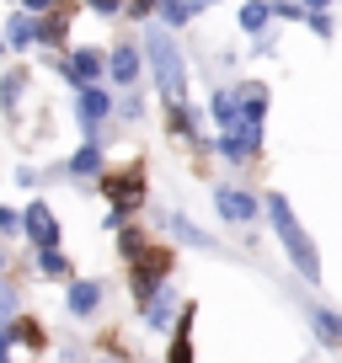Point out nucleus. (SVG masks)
I'll use <instances>...</instances> for the list:
<instances>
[{
	"label": "nucleus",
	"instance_id": "f257e3e1",
	"mask_svg": "<svg viewBox=\"0 0 342 363\" xmlns=\"http://www.w3.org/2000/svg\"><path fill=\"white\" fill-rule=\"evenodd\" d=\"M267 219H273V230H278V240H284L289 262L299 267V278H305V284H321V257H316V240L305 235V225L294 219V208H289V198H284V193H267Z\"/></svg>",
	"mask_w": 342,
	"mask_h": 363
},
{
	"label": "nucleus",
	"instance_id": "f03ea898",
	"mask_svg": "<svg viewBox=\"0 0 342 363\" xmlns=\"http://www.w3.org/2000/svg\"><path fill=\"white\" fill-rule=\"evenodd\" d=\"M145 59H150V69H155V86H160V96H166V107H177L182 91H187V69H182V54L171 43V33L155 27V33L145 38Z\"/></svg>",
	"mask_w": 342,
	"mask_h": 363
},
{
	"label": "nucleus",
	"instance_id": "7ed1b4c3",
	"mask_svg": "<svg viewBox=\"0 0 342 363\" xmlns=\"http://www.w3.org/2000/svg\"><path fill=\"white\" fill-rule=\"evenodd\" d=\"M123 257H128V267H134V294L145 299H155V284L171 272V251L166 246H145L139 235H123Z\"/></svg>",
	"mask_w": 342,
	"mask_h": 363
},
{
	"label": "nucleus",
	"instance_id": "20e7f679",
	"mask_svg": "<svg viewBox=\"0 0 342 363\" xmlns=\"http://www.w3.org/2000/svg\"><path fill=\"white\" fill-rule=\"evenodd\" d=\"M263 118H267V86H241V134L263 145Z\"/></svg>",
	"mask_w": 342,
	"mask_h": 363
},
{
	"label": "nucleus",
	"instance_id": "39448f33",
	"mask_svg": "<svg viewBox=\"0 0 342 363\" xmlns=\"http://www.w3.org/2000/svg\"><path fill=\"white\" fill-rule=\"evenodd\" d=\"M214 208L230 225H251V219H257V198L241 193V187H214Z\"/></svg>",
	"mask_w": 342,
	"mask_h": 363
},
{
	"label": "nucleus",
	"instance_id": "423d86ee",
	"mask_svg": "<svg viewBox=\"0 0 342 363\" xmlns=\"http://www.w3.org/2000/svg\"><path fill=\"white\" fill-rule=\"evenodd\" d=\"M102 65H107V59L96 54V48H75V54L65 59V80H70V86H80V91H86V86H96Z\"/></svg>",
	"mask_w": 342,
	"mask_h": 363
},
{
	"label": "nucleus",
	"instance_id": "0eeeda50",
	"mask_svg": "<svg viewBox=\"0 0 342 363\" xmlns=\"http://www.w3.org/2000/svg\"><path fill=\"white\" fill-rule=\"evenodd\" d=\"M27 235H33L38 251L59 246V219L48 214V203H27Z\"/></svg>",
	"mask_w": 342,
	"mask_h": 363
},
{
	"label": "nucleus",
	"instance_id": "6e6552de",
	"mask_svg": "<svg viewBox=\"0 0 342 363\" xmlns=\"http://www.w3.org/2000/svg\"><path fill=\"white\" fill-rule=\"evenodd\" d=\"M107 198L118 203V214H123V208H139V203H145V182H139V171H128V177H107Z\"/></svg>",
	"mask_w": 342,
	"mask_h": 363
},
{
	"label": "nucleus",
	"instance_id": "1a4fd4ad",
	"mask_svg": "<svg viewBox=\"0 0 342 363\" xmlns=\"http://www.w3.org/2000/svg\"><path fill=\"white\" fill-rule=\"evenodd\" d=\"M209 113H214V123L225 128V134H236L241 128V91H214V96H209Z\"/></svg>",
	"mask_w": 342,
	"mask_h": 363
},
{
	"label": "nucleus",
	"instance_id": "9d476101",
	"mask_svg": "<svg viewBox=\"0 0 342 363\" xmlns=\"http://www.w3.org/2000/svg\"><path fill=\"white\" fill-rule=\"evenodd\" d=\"M107 65H113V69H107V75H113L118 86H134V80H139V65H145V54H139L134 43H123V48H118L113 59H107Z\"/></svg>",
	"mask_w": 342,
	"mask_h": 363
},
{
	"label": "nucleus",
	"instance_id": "9b49d317",
	"mask_svg": "<svg viewBox=\"0 0 342 363\" xmlns=\"http://www.w3.org/2000/svg\"><path fill=\"white\" fill-rule=\"evenodd\" d=\"M38 38H43V22H33L27 11H16L11 22H6V43H11V48H33Z\"/></svg>",
	"mask_w": 342,
	"mask_h": 363
},
{
	"label": "nucleus",
	"instance_id": "f8f14e48",
	"mask_svg": "<svg viewBox=\"0 0 342 363\" xmlns=\"http://www.w3.org/2000/svg\"><path fill=\"white\" fill-rule=\"evenodd\" d=\"M107 113H113L107 91H96V86H86V91H80V128H96Z\"/></svg>",
	"mask_w": 342,
	"mask_h": 363
},
{
	"label": "nucleus",
	"instance_id": "ddd939ff",
	"mask_svg": "<svg viewBox=\"0 0 342 363\" xmlns=\"http://www.w3.org/2000/svg\"><path fill=\"white\" fill-rule=\"evenodd\" d=\"M204 6H209V0H160V22H166V27H187Z\"/></svg>",
	"mask_w": 342,
	"mask_h": 363
},
{
	"label": "nucleus",
	"instance_id": "4468645a",
	"mask_svg": "<svg viewBox=\"0 0 342 363\" xmlns=\"http://www.w3.org/2000/svg\"><path fill=\"white\" fill-rule=\"evenodd\" d=\"M219 155H225L230 166H246V160L257 155V139H251V134H241V128H236V134H225V139H219Z\"/></svg>",
	"mask_w": 342,
	"mask_h": 363
},
{
	"label": "nucleus",
	"instance_id": "2eb2a0df",
	"mask_svg": "<svg viewBox=\"0 0 342 363\" xmlns=\"http://www.w3.org/2000/svg\"><path fill=\"white\" fill-rule=\"evenodd\" d=\"M171 310H177V294H171V289H160V294L145 305V320H150V331H171Z\"/></svg>",
	"mask_w": 342,
	"mask_h": 363
},
{
	"label": "nucleus",
	"instance_id": "dca6fc26",
	"mask_svg": "<svg viewBox=\"0 0 342 363\" xmlns=\"http://www.w3.org/2000/svg\"><path fill=\"white\" fill-rule=\"evenodd\" d=\"M310 326H316V337L326 347H342V315L337 310H310Z\"/></svg>",
	"mask_w": 342,
	"mask_h": 363
},
{
	"label": "nucleus",
	"instance_id": "f3484780",
	"mask_svg": "<svg viewBox=\"0 0 342 363\" xmlns=\"http://www.w3.org/2000/svg\"><path fill=\"white\" fill-rule=\"evenodd\" d=\"M102 305V284H70V315H92Z\"/></svg>",
	"mask_w": 342,
	"mask_h": 363
},
{
	"label": "nucleus",
	"instance_id": "a211bd4d",
	"mask_svg": "<svg viewBox=\"0 0 342 363\" xmlns=\"http://www.w3.org/2000/svg\"><path fill=\"white\" fill-rule=\"evenodd\" d=\"M166 363H193V310L177 320V337H171V358Z\"/></svg>",
	"mask_w": 342,
	"mask_h": 363
},
{
	"label": "nucleus",
	"instance_id": "6ab92c4d",
	"mask_svg": "<svg viewBox=\"0 0 342 363\" xmlns=\"http://www.w3.org/2000/svg\"><path fill=\"white\" fill-rule=\"evenodd\" d=\"M267 22H273V6H267V0H246V6H241V27H246L251 38L263 33Z\"/></svg>",
	"mask_w": 342,
	"mask_h": 363
},
{
	"label": "nucleus",
	"instance_id": "aec40b11",
	"mask_svg": "<svg viewBox=\"0 0 342 363\" xmlns=\"http://www.w3.org/2000/svg\"><path fill=\"white\" fill-rule=\"evenodd\" d=\"M96 171H102V150L96 145H80L70 155V177H96Z\"/></svg>",
	"mask_w": 342,
	"mask_h": 363
},
{
	"label": "nucleus",
	"instance_id": "412c9836",
	"mask_svg": "<svg viewBox=\"0 0 342 363\" xmlns=\"http://www.w3.org/2000/svg\"><path fill=\"white\" fill-rule=\"evenodd\" d=\"M38 267H43L48 278H65L70 262H65V251H59V246H48V251H38Z\"/></svg>",
	"mask_w": 342,
	"mask_h": 363
},
{
	"label": "nucleus",
	"instance_id": "4be33fe9",
	"mask_svg": "<svg viewBox=\"0 0 342 363\" xmlns=\"http://www.w3.org/2000/svg\"><path fill=\"white\" fill-rule=\"evenodd\" d=\"M16 230H27V214H16V208L0 203V235H16Z\"/></svg>",
	"mask_w": 342,
	"mask_h": 363
},
{
	"label": "nucleus",
	"instance_id": "5701e85b",
	"mask_svg": "<svg viewBox=\"0 0 342 363\" xmlns=\"http://www.w3.org/2000/svg\"><path fill=\"white\" fill-rule=\"evenodd\" d=\"M65 33H70V16H48L43 22V43H65Z\"/></svg>",
	"mask_w": 342,
	"mask_h": 363
},
{
	"label": "nucleus",
	"instance_id": "b1692460",
	"mask_svg": "<svg viewBox=\"0 0 342 363\" xmlns=\"http://www.w3.org/2000/svg\"><path fill=\"white\" fill-rule=\"evenodd\" d=\"M305 22H310V33H316V38H331V33H337V27H331V16H326V11H310Z\"/></svg>",
	"mask_w": 342,
	"mask_h": 363
},
{
	"label": "nucleus",
	"instance_id": "393cba45",
	"mask_svg": "<svg viewBox=\"0 0 342 363\" xmlns=\"http://www.w3.org/2000/svg\"><path fill=\"white\" fill-rule=\"evenodd\" d=\"M150 11H160V0H128V16H150Z\"/></svg>",
	"mask_w": 342,
	"mask_h": 363
},
{
	"label": "nucleus",
	"instance_id": "a878e982",
	"mask_svg": "<svg viewBox=\"0 0 342 363\" xmlns=\"http://www.w3.org/2000/svg\"><path fill=\"white\" fill-rule=\"evenodd\" d=\"M11 310H16V299H11V289H0V320L11 315Z\"/></svg>",
	"mask_w": 342,
	"mask_h": 363
},
{
	"label": "nucleus",
	"instance_id": "bb28decb",
	"mask_svg": "<svg viewBox=\"0 0 342 363\" xmlns=\"http://www.w3.org/2000/svg\"><path fill=\"white\" fill-rule=\"evenodd\" d=\"M0 363H11V331H0Z\"/></svg>",
	"mask_w": 342,
	"mask_h": 363
},
{
	"label": "nucleus",
	"instance_id": "cd10ccee",
	"mask_svg": "<svg viewBox=\"0 0 342 363\" xmlns=\"http://www.w3.org/2000/svg\"><path fill=\"white\" fill-rule=\"evenodd\" d=\"M27 11H48V6H54V0H22Z\"/></svg>",
	"mask_w": 342,
	"mask_h": 363
},
{
	"label": "nucleus",
	"instance_id": "c85d7f7f",
	"mask_svg": "<svg viewBox=\"0 0 342 363\" xmlns=\"http://www.w3.org/2000/svg\"><path fill=\"white\" fill-rule=\"evenodd\" d=\"M0 48H6V38H0Z\"/></svg>",
	"mask_w": 342,
	"mask_h": 363
}]
</instances>
